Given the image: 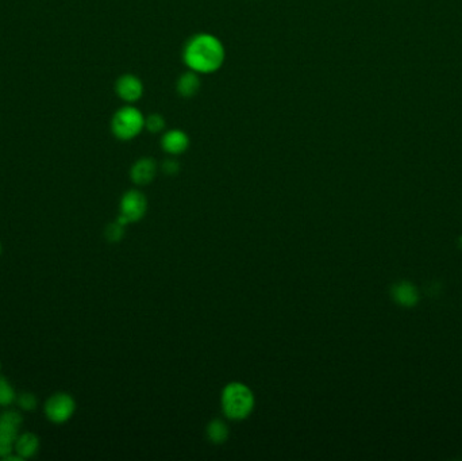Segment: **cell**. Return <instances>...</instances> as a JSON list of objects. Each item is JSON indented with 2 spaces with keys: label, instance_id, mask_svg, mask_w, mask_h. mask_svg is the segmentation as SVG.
<instances>
[{
  "label": "cell",
  "instance_id": "6da1fadb",
  "mask_svg": "<svg viewBox=\"0 0 462 461\" xmlns=\"http://www.w3.org/2000/svg\"><path fill=\"white\" fill-rule=\"evenodd\" d=\"M226 51L218 37L198 33L191 37L183 49V63L189 71L199 74L215 73L222 68Z\"/></svg>",
  "mask_w": 462,
  "mask_h": 461
},
{
  "label": "cell",
  "instance_id": "7a4b0ae2",
  "mask_svg": "<svg viewBox=\"0 0 462 461\" xmlns=\"http://www.w3.org/2000/svg\"><path fill=\"white\" fill-rule=\"evenodd\" d=\"M223 413L234 421L248 418L255 408V395L243 383L233 382L222 392Z\"/></svg>",
  "mask_w": 462,
  "mask_h": 461
},
{
  "label": "cell",
  "instance_id": "3957f363",
  "mask_svg": "<svg viewBox=\"0 0 462 461\" xmlns=\"http://www.w3.org/2000/svg\"><path fill=\"white\" fill-rule=\"evenodd\" d=\"M143 129L145 117L136 107H122L111 119V131L120 141H131L137 138Z\"/></svg>",
  "mask_w": 462,
  "mask_h": 461
},
{
  "label": "cell",
  "instance_id": "277c9868",
  "mask_svg": "<svg viewBox=\"0 0 462 461\" xmlns=\"http://www.w3.org/2000/svg\"><path fill=\"white\" fill-rule=\"evenodd\" d=\"M22 425V415L7 410L0 414V459L3 460L10 453H14V445L17 441L19 427Z\"/></svg>",
  "mask_w": 462,
  "mask_h": 461
},
{
  "label": "cell",
  "instance_id": "5b68a950",
  "mask_svg": "<svg viewBox=\"0 0 462 461\" xmlns=\"http://www.w3.org/2000/svg\"><path fill=\"white\" fill-rule=\"evenodd\" d=\"M44 411L53 424H65L76 411V402L67 392H56L45 402Z\"/></svg>",
  "mask_w": 462,
  "mask_h": 461
},
{
  "label": "cell",
  "instance_id": "8992f818",
  "mask_svg": "<svg viewBox=\"0 0 462 461\" xmlns=\"http://www.w3.org/2000/svg\"><path fill=\"white\" fill-rule=\"evenodd\" d=\"M148 210V199L137 190H130L120 199V214L129 223L142 219Z\"/></svg>",
  "mask_w": 462,
  "mask_h": 461
},
{
  "label": "cell",
  "instance_id": "52a82bcc",
  "mask_svg": "<svg viewBox=\"0 0 462 461\" xmlns=\"http://www.w3.org/2000/svg\"><path fill=\"white\" fill-rule=\"evenodd\" d=\"M115 92L123 102L133 105L143 96V83L136 74H122L115 83Z\"/></svg>",
  "mask_w": 462,
  "mask_h": 461
},
{
  "label": "cell",
  "instance_id": "ba28073f",
  "mask_svg": "<svg viewBox=\"0 0 462 461\" xmlns=\"http://www.w3.org/2000/svg\"><path fill=\"white\" fill-rule=\"evenodd\" d=\"M161 148L165 153L179 156L187 152L189 148L188 134L180 129H172L162 134Z\"/></svg>",
  "mask_w": 462,
  "mask_h": 461
},
{
  "label": "cell",
  "instance_id": "9c48e42d",
  "mask_svg": "<svg viewBox=\"0 0 462 461\" xmlns=\"http://www.w3.org/2000/svg\"><path fill=\"white\" fill-rule=\"evenodd\" d=\"M157 175V162L152 157H142L131 167L130 178L138 186H146Z\"/></svg>",
  "mask_w": 462,
  "mask_h": 461
},
{
  "label": "cell",
  "instance_id": "30bf717a",
  "mask_svg": "<svg viewBox=\"0 0 462 461\" xmlns=\"http://www.w3.org/2000/svg\"><path fill=\"white\" fill-rule=\"evenodd\" d=\"M200 87H202V80H200L199 73L189 71V70L184 72L176 83L177 93L184 99L193 98L200 91Z\"/></svg>",
  "mask_w": 462,
  "mask_h": 461
},
{
  "label": "cell",
  "instance_id": "8fae6325",
  "mask_svg": "<svg viewBox=\"0 0 462 461\" xmlns=\"http://www.w3.org/2000/svg\"><path fill=\"white\" fill-rule=\"evenodd\" d=\"M39 449V439L34 433L26 431L18 436L17 441L14 445V452L22 460H27L34 457Z\"/></svg>",
  "mask_w": 462,
  "mask_h": 461
},
{
  "label": "cell",
  "instance_id": "7c38bea8",
  "mask_svg": "<svg viewBox=\"0 0 462 461\" xmlns=\"http://www.w3.org/2000/svg\"><path fill=\"white\" fill-rule=\"evenodd\" d=\"M392 298L402 307H413L419 301V294L413 284L400 282L392 287Z\"/></svg>",
  "mask_w": 462,
  "mask_h": 461
},
{
  "label": "cell",
  "instance_id": "4fadbf2b",
  "mask_svg": "<svg viewBox=\"0 0 462 461\" xmlns=\"http://www.w3.org/2000/svg\"><path fill=\"white\" fill-rule=\"evenodd\" d=\"M207 437L214 443H223L229 437L227 425L221 420H214L207 426Z\"/></svg>",
  "mask_w": 462,
  "mask_h": 461
},
{
  "label": "cell",
  "instance_id": "5bb4252c",
  "mask_svg": "<svg viewBox=\"0 0 462 461\" xmlns=\"http://www.w3.org/2000/svg\"><path fill=\"white\" fill-rule=\"evenodd\" d=\"M17 401V394L11 383L0 375V406L7 408Z\"/></svg>",
  "mask_w": 462,
  "mask_h": 461
},
{
  "label": "cell",
  "instance_id": "9a60e30c",
  "mask_svg": "<svg viewBox=\"0 0 462 461\" xmlns=\"http://www.w3.org/2000/svg\"><path fill=\"white\" fill-rule=\"evenodd\" d=\"M145 129L152 134H158L167 129V121L161 114L154 112L145 118Z\"/></svg>",
  "mask_w": 462,
  "mask_h": 461
},
{
  "label": "cell",
  "instance_id": "2e32d148",
  "mask_svg": "<svg viewBox=\"0 0 462 461\" xmlns=\"http://www.w3.org/2000/svg\"><path fill=\"white\" fill-rule=\"evenodd\" d=\"M124 228L123 225H120L118 221L113 222V223H108L105 230H104V237L110 241V242H118L123 235H124Z\"/></svg>",
  "mask_w": 462,
  "mask_h": 461
},
{
  "label": "cell",
  "instance_id": "e0dca14e",
  "mask_svg": "<svg viewBox=\"0 0 462 461\" xmlns=\"http://www.w3.org/2000/svg\"><path fill=\"white\" fill-rule=\"evenodd\" d=\"M17 403L19 408L25 410V411H33L38 405L37 398H35L34 394H32V392H23L20 395H18Z\"/></svg>",
  "mask_w": 462,
  "mask_h": 461
},
{
  "label": "cell",
  "instance_id": "ac0fdd59",
  "mask_svg": "<svg viewBox=\"0 0 462 461\" xmlns=\"http://www.w3.org/2000/svg\"><path fill=\"white\" fill-rule=\"evenodd\" d=\"M162 172L165 175H169V176H173V175H177L179 171H180V164L173 159H168V160L164 161L162 162V167H161Z\"/></svg>",
  "mask_w": 462,
  "mask_h": 461
},
{
  "label": "cell",
  "instance_id": "d6986e66",
  "mask_svg": "<svg viewBox=\"0 0 462 461\" xmlns=\"http://www.w3.org/2000/svg\"><path fill=\"white\" fill-rule=\"evenodd\" d=\"M460 247H461L462 248V237H461V240H460Z\"/></svg>",
  "mask_w": 462,
  "mask_h": 461
},
{
  "label": "cell",
  "instance_id": "ffe728a7",
  "mask_svg": "<svg viewBox=\"0 0 462 461\" xmlns=\"http://www.w3.org/2000/svg\"><path fill=\"white\" fill-rule=\"evenodd\" d=\"M0 254H1V244H0Z\"/></svg>",
  "mask_w": 462,
  "mask_h": 461
},
{
  "label": "cell",
  "instance_id": "44dd1931",
  "mask_svg": "<svg viewBox=\"0 0 462 461\" xmlns=\"http://www.w3.org/2000/svg\"><path fill=\"white\" fill-rule=\"evenodd\" d=\"M0 368H1V364H0Z\"/></svg>",
  "mask_w": 462,
  "mask_h": 461
}]
</instances>
